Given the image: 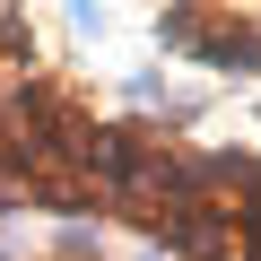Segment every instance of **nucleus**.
Wrapping results in <instances>:
<instances>
[{"label": "nucleus", "instance_id": "3", "mask_svg": "<svg viewBox=\"0 0 261 261\" xmlns=\"http://www.w3.org/2000/svg\"><path fill=\"white\" fill-rule=\"evenodd\" d=\"M0 61H9V70L35 61V53H27V18H0Z\"/></svg>", "mask_w": 261, "mask_h": 261}, {"label": "nucleus", "instance_id": "1", "mask_svg": "<svg viewBox=\"0 0 261 261\" xmlns=\"http://www.w3.org/2000/svg\"><path fill=\"white\" fill-rule=\"evenodd\" d=\"M183 53H200V61H218V70L252 79V70H261V18H218V9H200V27H192V44H183Z\"/></svg>", "mask_w": 261, "mask_h": 261}, {"label": "nucleus", "instance_id": "4", "mask_svg": "<svg viewBox=\"0 0 261 261\" xmlns=\"http://www.w3.org/2000/svg\"><path fill=\"white\" fill-rule=\"evenodd\" d=\"M235 261H261V218H235Z\"/></svg>", "mask_w": 261, "mask_h": 261}, {"label": "nucleus", "instance_id": "5", "mask_svg": "<svg viewBox=\"0 0 261 261\" xmlns=\"http://www.w3.org/2000/svg\"><path fill=\"white\" fill-rule=\"evenodd\" d=\"M0 261H9V252H0Z\"/></svg>", "mask_w": 261, "mask_h": 261}, {"label": "nucleus", "instance_id": "2", "mask_svg": "<svg viewBox=\"0 0 261 261\" xmlns=\"http://www.w3.org/2000/svg\"><path fill=\"white\" fill-rule=\"evenodd\" d=\"M157 244H166L174 261H235V218L200 200V209H174V218L157 226Z\"/></svg>", "mask_w": 261, "mask_h": 261}]
</instances>
